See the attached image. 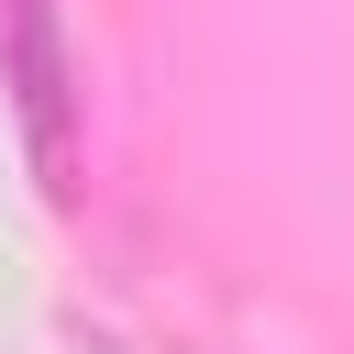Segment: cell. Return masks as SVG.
I'll return each mask as SVG.
<instances>
[{
	"label": "cell",
	"instance_id": "cell-1",
	"mask_svg": "<svg viewBox=\"0 0 354 354\" xmlns=\"http://www.w3.org/2000/svg\"><path fill=\"white\" fill-rule=\"evenodd\" d=\"M0 55H11V111H22L33 166L66 177V144H77V66H66L55 0H11V11H0Z\"/></svg>",
	"mask_w": 354,
	"mask_h": 354
}]
</instances>
